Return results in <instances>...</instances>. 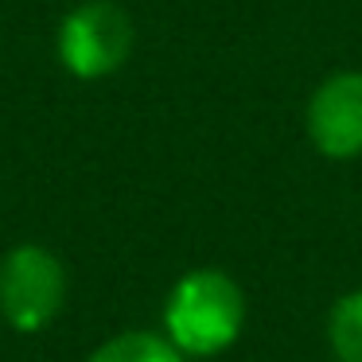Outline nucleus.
<instances>
[{"mask_svg":"<svg viewBox=\"0 0 362 362\" xmlns=\"http://www.w3.org/2000/svg\"><path fill=\"white\" fill-rule=\"evenodd\" d=\"M86 362H183L175 343L168 335H152V331H125L102 343Z\"/></svg>","mask_w":362,"mask_h":362,"instance_id":"nucleus-5","label":"nucleus"},{"mask_svg":"<svg viewBox=\"0 0 362 362\" xmlns=\"http://www.w3.org/2000/svg\"><path fill=\"white\" fill-rule=\"evenodd\" d=\"M245 327V292L222 269H191L164 300V331L180 354L211 358L238 343Z\"/></svg>","mask_w":362,"mask_h":362,"instance_id":"nucleus-1","label":"nucleus"},{"mask_svg":"<svg viewBox=\"0 0 362 362\" xmlns=\"http://www.w3.org/2000/svg\"><path fill=\"white\" fill-rule=\"evenodd\" d=\"M327 346L339 362H362V288L343 292L327 312Z\"/></svg>","mask_w":362,"mask_h":362,"instance_id":"nucleus-6","label":"nucleus"},{"mask_svg":"<svg viewBox=\"0 0 362 362\" xmlns=\"http://www.w3.org/2000/svg\"><path fill=\"white\" fill-rule=\"evenodd\" d=\"M304 133L323 160L362 156V71H335L312 90Z\"/></svg>","mask_w":362,"mask_h":362,"instance_id":"nucleus-4","label":"nucleus"},{"mask_svg":"<svg viewBox=\"0 0 362 362\" xmlns=\"http://www.w3.org/2000/svg\"><path fill=\"white\" fill-rule=\"evenodd\" d=\"M136 28L117 0H78L55 28V59L71 78H113L133 59Z\"/></svg>","mask_w":362,"mask_h":362,"instance_id":"nucleus-2","label":"nucleus"},{"mask_svg":"<svg viewBox=\"0 0 362 362\" xmlns=\"http://www.w3.org/2000/svg\"><path fill=\"white\" fill-rule=\"evenodd\" d=\"M66 300V269L47 245H12L0 257V315L12 331H43Z\"/></svg>","mask_w":362,"mask_h":362,"instance_id":"nucleus-3","label":"nucleus"}]
</instances>
